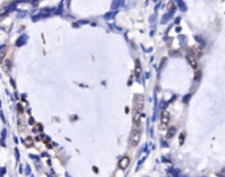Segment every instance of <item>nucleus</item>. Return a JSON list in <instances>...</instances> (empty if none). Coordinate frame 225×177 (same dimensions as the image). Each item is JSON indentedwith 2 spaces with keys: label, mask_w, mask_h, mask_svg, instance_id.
<instances>
[{
  "label": "nucleus",
  "mask_w": 225,
  "mask_h": 177,
  "mask_svg": "<svg viewBox=\"0 0 225 177\" xmlns=\"http://www.w3.org/2000/svg\"><path fill=\"white\" fill-rule=\"evenodd\" d=\"M171 121V116L169 112H163L161 116V130H165L169 127V123Z\"/></svg>",
  "instance_id": "f03ea898"
},
{
  "label": "nucleus",
  "mask_w": 225,
  "mask_h": 177,
  "mask_svg": "<svg viewBox=\"0 0 225 177\" xmlns=\"http://www.w3.org/2000/svg\"><path fill=\"white\" fill-rule=\"evenodd\" d=\"M129 163H130V159H129V157H123V159L120 160V164H119V165H120L121 169H124V168H127V167L129 165Z\"/></svg>",
  "instance_id": "39448f33"
},
{
  "label": "nucleus",
  "mask_w": 225,
  "mask_h": 177,
  "mask_svg": "<svg viewBox=\"0 0 225 177\" xmlns=\"http://www.w3.org/2000/svg\"><path fill=\"white\" fill-rule=\"evenodd\" d=\"M201 53H203V49H201L200 46H195V47L191 49V54H190V55H192V56H195V58H199V56L201 55Z\"/></svg>",
  "instance_id": "20e7f679"
},
{
  "label": "nucleus",
  "mask_w": 225,
  "mask_h": 177,
  "mask_svg": "<svg viewBox=\"0 0 225 177\" xmlns=\"http://www.w3.org/2000/svg\"><path fill=\"white\" fill-rule=\"evenodd\" d=\"M133 123H134V126H137V127H138V125L141 123V113H140L138 109L134 110V114H133Z\"/></svg>",
  "instance_id": "7ed1b4c3"
},
{
  "label": "nucleus",
  "mask_w": 225,
  "mask_h": 177,
  "mask_svg": "<svg viewBox=\"0 0 225 177\" xmlns=\"http://www.w3.org/2000/svg\"><path fill=\"white\" fill-rule=\"evenodd\" d=\"M24 143H25L28 147H30V146H32V139H30V138H27V139L24 140Z\"/></svg>",
  "instance_id": "1a4fd4ad"
},
{
  "label": "nucleus",
  "mask_w": 225,
  "mask_h": 177,
  "mask_svg": "<svg viewBox=\"0 0 225 177\" xmlns=\"http://www.w3.org/2000/svg\"><path fill=\"white\" fill-rule=\"evenodd\" d=\"M188 62H190V64H191L193 68L197 67V58H195V56H192V55H188Z\"/></svg>",
  "instance_id": "423d86ee"
},
{
  "label": "nucleus",
  "mask_w": 225,
  "mask_h": 177,
  "mask_svg": "<svg viewBox=\"0 0 225 177\" xmlns=\"http://www.w3.org/2000/svg\"><path fill=\"white\" fill-rule=\"evenodd\" d=\"M6 170H7L6 168H2V170H0V177H3L6 174Z\"/></svg>",
  "instance_id": "9b49d317"
},
{
  "label": "nucleus",
  "mask_w": 225,
  "mask_h": 177,
  "mask_svg": "<svg viewBox=\"0 0 225 177\" xmlns=\"http://www.w3.org/2000/svg\"><path fill=\"white\" fill-rule=\"evenodd\" d=\"M183 142H184V134H183V133H182V134H180V142H179V143H180V144H182V143H183Z\"/></svg>",
  "instance_id": "f8f14e48"
},
{
  "label": "nucleus",
  "mask_w": 225,
  "mask_h": 177,
  "mask_svg": "<svg viewBox=\"0 0 225 177\" xmlns=\"http://www.w3.org/2000/svg\"><path fill=\"white\" fill-rule=\"evenodd\" d=\"M27 174H28V176L30 174V168H29V167H27Z\"/></svg>",
  "instance_id": "ddd939ff"
},
{
  "label": "nucleus",
  "mask_w": 225,
  "mask_h": 177,
  "mask_svg": "<svg viewBox=\"0 0 225 177\" xmlns=\"http://www.w3.org/2000/svg\"><path fill=\"white\" fill-rule=\"evenodd\" d=\"M140 71H141V67H140V62L137 60V62H136V76H137V77L140 76Z\"/></svg>",
  "instance_id": "6e6552de"
},
{
  "label": "nucleus",
  "mask_w": 225,
  "mask_h": 177,
  "mask_svg": "<svg viewBox=\"0 0 225 177\" xmlns=\"http://www.w3.org/2000/svg\"><path fill=\"white\" fill-rule=\"evenodd\" d=\"M169 9H170V11H171V9H175V3L171 2V3L169 4Z\"/></svg>",
  "instance_id": "9d476101"
},
{
  "label": "nucleus",
  "mask_w": 225,
  "mask_h": 177,
  "mask_svg": "<svg viewBox=\"0 0 225 177\" xmlns=\"http://www.w3.org/2000/svg\"><path fill=\"white\" fill-rule=\"evenodd\" d=\"M174 134H175V127H171V129H169V131H167L166 136L170 139V138H172V136H174Z\"/></svg>",
  "instance_id": "0eeeda50"
},
{
  "label": "nucleus",
  "mask_w": 225,
  "mask_h": 177,
  "mask_svg": "<svg viewBox=\"0 0 225 177\" xmlns=\"http://www.w3.org/2000/svg\"><path fill=\"white\" fill-rule=\"evenodd\" d=\"M140 138H141V131L138 130V127L136 126L133 129V131L130 133V136H129V146L130 147H136L138 143H140Z\"/></svg>",
  "instance_id": "f257e3e1"
}]
</instances>
